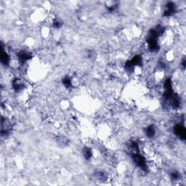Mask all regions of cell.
<instances>
[{"mask_svg": "<svg viewBox=\"0 0 186 186\" xmlns=\"http://www.w3.org/2000/svg\"><path fill=\"white\" fill-rule=\"evenodd\" d=\"M133 161L137 167H141V168H144L145 167V158L137 153L133 154Z\"/></svg>", "mask_w": 186, "mask_h": 186, "instance_id": "6da1fadb", "label": "cell"}, {"mask_svg": "<svg viewBox=\"0 0 186 186\" xmlns=\"http://www.w3.org/2000/svg\"><path fill=\"white\" fill-rule=\"evenodd\" d=\"M174 132L180 138H181L183 140H185V129L180 124H177L174 127Z\"/></svg>", "mask_w": 186, "mask_h": 186, "instance_id": "7a4b0ae2", "label": "cell"}, {"mask_svg": "<svg viewBox=\"0 0 186 186\" xmlns=\"http://www.w3.org/2000/svg\"><path fill=\"white\" fill-rule=\"evenodd\" d=\"M156 134V129L153 125H150L146 129V135L149 137H153Z\"/></svg>", "mask_w": 186, "mask_h": 186, "instance_id": "3957f363", "label": "cell"}, {"mask_svg": "<svg viewBox=\"0 0 186 186\" xmlns=\"http://www.w3.org/2000/svg\"><path fill=\"white\" fill-rule=\"evenodd\" d=\"M84 156L87 159H89L91 158V157L92 156V150L90 148H86L84 150Z\"/></svg>", "mask_w": 186, "mask_h": 186, "instance_id": "277c9868", "label": "cell"}, {"mask_svg": "<svg viewBox=\"0 0 186 186\" xmlns=\"http://www.w3.org/2000/svg\"><path fill=\"white\" fill-rule=\"evenodd\" d=\"M63 84L66 86L67 88H68V87H70L71 86V80L69 77L64 78V79L63 80Z\"/></svg>", "mask_w": 186, "mask_h": 186, "instance_id": "5b68a950", "label": "cell"}, {"mask_svg": "<svg viewBox=\"0 0 186 186\" xmlns=\"http://www.w3.org/2000/svg\"><path fill=\"white\" fill-rule=\"evenodd\" d=\"M171 176H172V178L174 180H177V179L179 178V174L177 173V172H173V173H172Z\"/></svg>", "mask_w": 186, "mask_h": 186, "instance_id": "8992f818", "label": "cell"}]
</instances>
